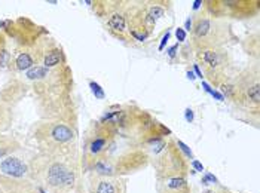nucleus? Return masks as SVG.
Instances as JSON below:
<instances>
[{"mask_svg": "<svg viewBox=\"0 0 260 193\" xmlns=\"http://www.w3.org/2000/svg\"><path fill=\"white\" fill-rule=\"evenodd\" d=\"M36 140L42 153L57 156H78L76 131L62 122H42L36 128Z\"/></svg>", "mask_w": 260, "mask_h": 193, "instance_id": "nucleus-5", "label": "nucleus"}, {"mask_svg": "<svg viewBox=\"0 0 260 193\" xmlns=\"http://www.w3.org/2000/svg\"><path fill=\"white\" fill-rule=\"evenodd\" d=\"M158 193H192V187L187 178L176 177V178L158 180Z\"/></svg>", "mask_w": 260, "mask_h": 193, "instance_id": "nucleus-14", "label": "nucleus"}, {"mask_svg": "<svg viewBox=\"0 0 260 193\" xmlns=\"http://www.w3.org/2000/svg\"><path fill=\"white\" fill-rule=\"evenodd\" d=\"M118 137H119V130L109 116H104L101 120L92 122L85 138L83 154L80 159L82 168L89 171V168L94 164L110 156Z\"/></svg>", "mask_w": 260, "mask_h": 193, "instance_id": "nucleus-4", "label": "nucleus"}, {"mask_svg": "<svg viewBox=\"0 0 260 193\" xmlns=\"http://www.w3.org/2000/svg\"><path fill=\"white\" fill-rule=\"evenodd\" d=\"M61 61V51L58 48H52L45 58H43V67L51 69V67H57Z\"/></svg>", "mask_w": 260, "mask_h": 193, "instance_id": "nucleus-17", "label": "nucleus"}, {"mask_svg": "<svg viewBox=\"0 0 260 193\" xmlns=\"http://www.w3.org/2000/svg\"><path fill=\"white\" fill-rule=\"evenodd\" d=\"M99 17L103 21L106 30L118 40L134 43L126 22V2L125 0H103L97 2Z\"/></svg>", "mask_w": 260, "mask_h": 193, "instance_id": "nucleus-9", "label": "nucleus"}, {"mask_svg": "<svg viewBox=\"0 0 260 193\" xmlns=\"http://www.w3.org/2000/svg\"><path fill=\"white\" fill-rule=\"evenodd\" d=\"M193 51L204 76L213 86L220 88L234 77V61L224 46H200Z\"/></svg>", "mask_w": 260, "mask_h": 193, "instance_id": "nucleus-6", "label": "nucleus"}, {"mask_svg": "<svg viewBox=\"0 0 260 193\" xmlns=\"http://www.w3.org/2000/svg\"><path fill=\"white\" fill-rule=\"evenodd\" d=\"M91 88H92V92L95 94V95L99 96V98H104V92L100 89V86L97 85V83H94V82H91Z\"/></svg>", "mask_w": 260, "mask_h": 193, "instance_id": "nucleus-19", "label": "nucleus"}, {"mask_svg": "<svg viewBox=\"0 0 260 193\" xmlns=\"http://www.w3.org/2000/svg\"><path fill=\"white\" fill-rule=\"evenodd\" d=\"M221 92L240 110L259 117L260 75L259 64L248 66L220 86Z\"/></svg>", "mask_w": 260, "mask_h": 193, "instance_id": "nucleus-2", "label": "nucleus"}, {"mask_svg": "<svg viewBox=\"0 0 260 193\" xmlns=\"http://www.w3.org/2000/svg\"><path fill=\"white\" fill-rule=\"evenodd\" d=\"M155 168L156 180L183 177L187 178L190 164L174 138H159L144 149Z\"/></svg>", "mask_w": 260, "mask_h": 193, "instance_id": "nucleus-3", "label": "nucleus"}, {"mask_svg": "<svg viewBox=\"0 0 260 193\" xmlns=\"http://www.w3.org/2000/svg\"><path fill=\"white\" fill-rule=\"evenodd\" d=\"M204 193H217V192H214V190H205Z\"/></svg>", "mask_w": 260, "mask_h": 193, "instance_id": "nucleus-21", "label": "nucleus"}, {"mask_svg": "<svg viewBox=\"0 0 260 193\" xmlns=\"http://www.w3.org/2000/svg\"><path fill=\"white\" fill-rule=\"evenodd\" d=\"M150 164L149 154L144 149H128L119 153V156H107L94 164L89 168V173L107 177H126L129 174L139 173Z\"/></svg>", "mask_w": 260, "mask_h": 193, "instance_id": "nucleus-8", "label": "nucleus"}, {"mask_svg": "<svg viewBox=\"0 0 260 193\" xmlns=\"http://www.w3.org/2000/svg\"><path fill=\"white\" fill-rule=\"evenodd\" d=\"M204 12L219 19L253 18L259 15L260 0H205Z\"/></svg>", "mask_w": 260, "mask_h": 193, "instance_id": "nucleus-10", "label": "nucleus"}, {"mask_svg": "<svg viewBox=\"0 0 260 193\" xmlns=\"http://www.w3.org/2000/svg\"><path fill=\"white\" fill-rule=\"evenodd\" d=\"M0 171L11 177V178H21L24 175H28V165L24 164L18 157L8 156L2 164H0Z\"/></svg>", "mask_w": 260, "mask_h": 193, "instance_id": "nucleus-13", "label": "nucleus"}, {"mask_svg": "<svg viewBox=\"0 0 260 193\" xmlns=\"http://www.w3.org/2000/svg\"><path fill=\"white\" fill-rule=\"evenodd\" d=\"M9 59H11V55L6 51V48H5V38L0 33V67H6Z\"/></svg>", "mask_w": 260, "mask_h": 193, "instance_id": "nucleus-18", "label": "nucleus"}, {"mask_svg": "<svg viewBox=\"0 0 260 193\" xmlns=\"http://www.w3.org/2000/svg\"><path fill=\"white\" fill-rule=\"evenodd\" d=\"M184 38H186L184 31H183L181 28H179V30H177V39H180V40H184Z\"/></svg>", "mask_w": 260, "mask_h": 193, "instance_id": "nucleus-20", "label": "nucleus"}, {"mask_svg": "<svg viewBox=\"0 0 260 193\" xmlns=\"http://www.w3.org/2000/svg\"><path fill=\"white\" fill-rule=\"evenodd\" d=\"M234 31L226 19L213 18L204 11L193 17L190 27L192 48L200 46H224L232 42Z\"/></svg>", "mask_w": 260, "mask_h": 193, "instance_id": "nucleus-7", "label": "nucleus"}, {"mask_svg": "<svg viewBox=\"0 0 260 193\" xmlns=\"http://www.w3.org/2000/svg\"><path fill=\"white\" fill-rule=\"evenodd\" d=\"M143 3H144V11H146L147 17L152 19L155 24L171 8V3L165 2V0H149V2H143Z\"/></svg>", "mask_w": 260, "mask_h": 193, "instance_id": "nucleus-15", "label": "nucleus"}, {"mask_svg": "<svg viewBox=\"0 0 260 193\" xmlns=\"http://www.w3.org/2000/svg\"><path fill=\"white\" fill-rule=\"evenodd\" d=\"M79 156L40 153L28 165V174L51 193H83Z\"/></svg>", "mask_w": 260, "mask_h": 193, "instance_id": "nucleus-1", "label": "nucleus"}, {"mask_svg": "<svg viewBox=\"0 0 260 193\" xmlns=\"http://www.w3.org/2000/svg\"><path fill=\"white\" fill-rule=\"evenodd\" d=\"M259 46H260L259 33L250 35V38H247L244 42H242V48H244V51H245L248 55H251V57L256 58V59H259Z\"/></svg>", "mask_w": 260, "mask_h": 193, "instance_id": "nucleus-16", "label": "nucleus"}, {"mask_svg": "<svg viewBox=\"0 0 260 193\" xmlns=\"http://www.w3.org/2000/svg\"><path fill=\"white\" fill-rule=\"evenodd\" d=\"M0 189L6 193H45L31 181H22L11 177H0Z\"/></svg>", "mask_w": 260, "mask_h": 193, "instance_id": "nucleus-12", "label": "nucleus"}, {"mask_svg": "<svg viewBox=\"0 0 260 193\" xmlns=\"http://www.w3.org/2000/svg\"><path fill=\"white\" fill-rule=\"evenodd\" d=\"M88 193H126V178L91 174Z\"/></svg>", "mask_w": 260, "mask_h": 193, "instance_id": "nucleus-11", "label": "nucleus"}]
</instances>
